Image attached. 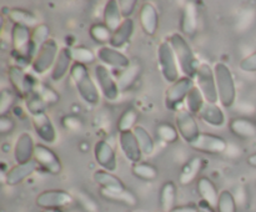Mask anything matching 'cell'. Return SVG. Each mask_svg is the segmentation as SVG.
I'll return each instance as SVG.
<instances>
[{
  "label": "cell",
  "mask_w": 256,
  "mask_h": 212,
  "mask_svg": "<svg viewBox=\"0 0 256 212\" xmlns=\"http://www.w3.org/2000/svg\"><path fill=\"white\" fill-rule=\"evenodd\" d=\"M169 42L172 45V50H174L178 64H179L182 74L185 76L190 77V79H194L196 76L198 70H199L202 62L199 61L196 55L194 54L189 42L186 41V39L180 32H174V34L170 35Z\"/></svg>",
  "instance_id": "6da1fadb"
},
{
  "label": "cell",
  "mask_w": 256,
  "mask_h": 212,
  "mask_svg": "<svg viewBox=\"0 0 256 212\" xmlns=\"http://www.w3.org/2000/svg\"><path fill=\"white\" fill-rule=\"evenodd\" d=\"M70 77L75 85L78 94L89 105H96L100 100V92L94 80L89 74L88 66L74 62L70 69Z\"/></svg>",
  "instance_id": "7a4b0ae2"
},
{
  "label": "cell",
  "mask_w": 256,
  "mask_h": 212,
  "mask_svg": "<svg viewBox=\"0 0 256 212\" xmlns=\"http://www.w3.org/2000/svg\"><path fill=\"white\" fill-rule=\"evenodd\" d=\"M214 74L220 104L224 107L234 106L236 100V87L230 67L224 62H216L214 66Z\"/></svg>",
  "instance_id": "3957f363"
},
{
  "label": "cell",
  "mask_w": 256,
  "mask_h": 212,
  "mask_svg": "<svg viewBox=\"0 0 256 212\" xmlns=\"http://www.w3.org/2000/svg\"><path fill=\"white\" fill-rule=\"evenodd\" d=\"M158 62L162 76L169 84L180 79L179 64L169 41H162L158 47Z\"/></svg>",
  "instance_id": "277c9868"
},
{
  "label": "cell",
  "mask_w": 256,
  "mask_h": 212,
  "mask_svg": "<svg viewBox=\"0 0 256 212\" xmlns=\"http://www.w3.org/2000/svg\"><path fill=\"white\" fill-rule=\"evenodd\" d=\"M194 86V80L188 76L180 77L178 81L170 84V86L165 91V105H166V109L176 112L182 110L180 106L186 100L188 95H189V92L192 91Z\"/></svg>",
  "instance_id": "5b68a950"
},
{
  "label": "cell",
  "mask_w": 256,
  "mask_h": 212,
  "mask_svg": "<svg viewBox=\"0 0 256 212\" xmlns=\"http://www.w3.org/2000/svg\"><path fill=\"white\" fill-rule=\"evenodd\" d=\"M59 45L56 40L50 37L46 42L42 46V49L38 51L36 56L34 57L32 62V69L35 74L42 75L49 71L50 67L54 66L56 57L59 55Z\"/></svg>",
  "instance_id": "8992f818"
},
{
  "label": "cell",
  "mask_w": 256,
  "mask_h": 212,
  "mask_svg": "<svg viewBox=\"0 0 256 212\" xmlns=\"http://www.w3.org/2000/svg\"><path fill=\"white\" fill-rule=\"evenodd\" d=\"M196 84L202 94L204 95L205 101L208 104H216L219 101V95H218L216 80H215L214 67L208 64L200 65L198 74L195 76Z\"/></svg>",
  "instance_id": "52a82bcc"
},
{
  "label": "cell",
  "mask_w": 256,
  "mask_h": 212,
  "mask_svg": "<svg viewBox=\"0 0 256 212\" xmlns=\"http://www.w3.org/2000/svg\"><path fill=\"white\" fill-rule=\"evenodd\" d=\"M94 75L102 96L106 100H109V101L116 100L120 94L119 86H118V80L114 79L112 71L108 69V66L102 64L96 65L94 69Z\"/></svg>",
  "instance_id": "ba28073f"
},
{
  "label": "cell",
  "mask_w": 256,
  "mask_h": 212,
  "mask_svg": "<svg viewBox=\"0 0 256 212\" xmlns=\"http://www.w3.org/2000/svg\"><path fill=\"white\" fill-rule=\"evenodd\" d=\"M175 125H176V129L179 131L180 136L189 145L192 144L198 139V136L202 134L194 115L188 111L186 109H182L176 112Z\"/></svg>",
  "instance_id": "9c48e42d"
},
{
  "label": "cell",
  "mask_w": 256,
  "mask_h": 212,
  "mask_svg": "<svg viewBox=\"0 0 256 212\" xmlns=\"http://www.w3.org/2000/svg\"><path fill=\"white\" fill-rule=\"evenodd\" d=\"M74 201V196L64 190H46L36 197V205L44 210H56L69 206Z\"/></svg>",
  "instance_id": "30bf717a"
},
{
  "label": "cell",
  "mask_w": 256,
  "mask_h": 212,
  "mask_svg": "<svg viewBox=\"0 0 256 212\" xmlns=\"http://www.w3.org/2000/svg\"><path fill=\"white\" fill-rule=\"evenodd\" d=\"M34 160L38 162L39 167L44 169L45 171L49 172V174L54 175V176L62 174V161H60V159L58 157V155L55 154L52 149L45 146V145L38 144L36 146H35Z\"/></svg>",
  "instance_id": "8fae6325"
},
{
  "label": "cell",
  "mask_w": 256,
  "mask_h": 212,
  "mask_svg": "<svg viewBox=\"0 0 256 212\" xmlns=\"http://www.w3.org/2000/svg\"><path fill=\"white\" fill-rule=\"evenodd\" d=\"M190 146L196 151L204 152V154L219 155L226 151L228 142L225 141V139L218 136V135L202 132L198 136V139L192 144H190Z\"/></svg>",
  "instance_id": "7c38bea8"
},
{
  "label": "cell",
  "mask_w": 256,
  "mask_h": 212,
  "mask_svg": "<svg viewBox=\"0 0 256 212\" xmlns=\"http://www.w3.org/2000/svg\"><path fill=\"white\" fill-rule=\"evenodd\" d=\"M8 77H9L10 84L14 87L15 91L19 95H22L24 99L34 91L36 81L32 79V75L25 74L22 67L16 66V65L10 66L8 69Z\"/></svg>",
  "instance_id": "4fadbf2b"
},
{
  "label": "cell",
  "mask_w": 256,
  "mask_h": 212,
  "mask_svg": "<svg viewBox=\"0 0 256 212\" xmlns=\"http://www.w3.org/2000/svg\"><path fill=\"white\" fill-rule=\"evenodd\" d=\"M94 157L96 164L102 170L114 172L116 170V154L112 145L105 140H99L94 146Z\"/></svg>",
  "instance_id": "5bb4252c"
},
{
  "label": "cell",
  "mask_w": 256,
  "mask_h": 212,
  "mask_svg": "<svg viewBox=\"0 0 256 212\" xmlns=\"http://www.w3.org/2000/svg\"><path fill=\"white\" fill-rule=\"evenodd\" d=\"M30 39H32V30H30V27L22 26V25H12V31H10V40H12L14 55H20V56L29 59L28 50H29Z\"/></svg>",
  "instance_id": "9a60e30c"
},
{
  "label": "cell",
  "mask_w": 256,
  "mask_h": 212,
  "mask_svg": "<svg viewBox=\"0 0 256 212\" xmlns=\"http://www.w3.org/2000/svg\"><path fill=\"white\" fill-rule=\"evenodd\" d=\"M34 140L29 132H22L19 135L14 145V160L16 164H28L34 160L35 152Z\"/></svg>",
  "instance_id": "2e32d148"
},
{
  "label": "cell",
  "mask_w": 256,
  "mask_h": 212,
  "mask_svg": "<svg viewBox=\"0 0 256 212\" xmlns=\"http://www.w3.org/2000/svg\"><path fill=\"white\" fill-rule=\"evenodd\" d=\"M96 57L100 60L102 65L105 66H112L115 69H126L132 62L129 57L125 54H122L120 50L114 49L112 46H102L98 49Z\"/></svg>",
  "instance_id": "e0dca14e"
},
{
  "label": "cell",
  "mask_w": 256,
  "mask_h": 212,
  "mask_svg": "<svg viewBox=\"0 0 256 212\" xmlns=\"http://www.w3.org/2000/svg\"><path fill=\"white\" fill-rule=\"evenodd\" d=\"M32 127H34V131L36 132L40 140H42L46 144L55 142V140H56V130H55L54 125H52V120L48 116L46 112L32 115Z\"/></svg>",
  "instance_id": "ac0fdd59"
},
{
  "label": "cell",
  "mask_w": 256,
  "mask_h": 212,
  "mask_svg": "<svg viewBox=\"0 0 256 212\" xmlns=\"http://www.w3.org/2000/svg\"><path fill=\"white\" fill-rule=\"evenodd\" d=\"M139 21L142 31L146 35L154 36L159 29V12L152 2H144L140 7Z\"/></svg>",
  "instance_id": "d6986e66"
},
{
  "label": "cell",
  "mask_w": 256,
  "mask_h": 212,
  "mask_svg": "<svg viewBox=\"0 0 256 212\" xmlns=\"http://www.w3.org/2000/svg\"><path fill=\"white\" fill-rule=\"evenodd\" d=\"M119 145L122 154L125 155V157H126L132 164H138V162L142 161V157L144 154H142V149H140L139 142H138L134 132H120Z\"/></svg>",
  "instance_id": "ffe728a7"
},
{
  "label": "cell",
  "mask_w": 256,
  "mask_h": 212,
  "mask_svg": "<svg viewBox=\"0 0 256 212\" xmlns=\"http://www.w3.org/2000/svg\"><path fill=\"white\" fill-rule=\"evenodd\" d=\"M38 167H39V165H38V162L35 160H32L28 164H16L14 167L8 170L4 181L9 186H16V185L22 184L24 180H26L28 177L32 176L36 171Z\"/></svg>",
  "instance_id": "44dd1931"
},
{
  "label": "cell",
  "mask_w": 256,
  "mask_h": 212,
  "mask_svg": "<svg viewBox=\"0 0 256 212\" xmlns=\"http://www.w3.org/2000/svg\"><path fill=\"white\" fill-rule=\"evenodd\" d=\"M2 14L12 22V25H22V26L32 27L39 25L38 17L28 10L19 7H2Z\"/></svg>",
  "instance_id": "7402d4cb"
},
{
  "label": "cell",
  "mask_w": 256,
  "mask_h": 212,
  "mask_svg": "<svg viewBox=\"0 0 256 212\" xmlns=\"http://www.w3.org/2000/svg\"><path fill=\"white\" fill-rule=\"evenodd\" d=\"M132 34H134V20L132 17L129 19H124L119 27L112 32V40L109 42V46L114 47V49H122L124 47L128 42L132 39Z\"/></svg>",
  "instance_id": "603a6c76"
},
{
  "label": "cell",
  "mask_w": 256,
  "mask_h": 212,
  "mask_svg": "<svg viewBox=\"0 0 256 212\" xmlns=\"http://www.w3.org/2000/svg\"><path fill=\"white\" fill-rule=\"evenodd\" d=\"M50 39V29L46 24H39L32 30V39H30L29 50H28V56L29 59L34 60L38 51L42 49V45Z\"/></svg>",
  "instance_id": "cb8c5ba5"
},
{
  "label": "cell",
  "mask_w": 256,
  "mask_h": 212,
  "mask_svg": "<svg viewBox=\"0 0 256 212\" xmlns=\"http://www.w3.org/2000/svg\"><path fill=\"white\" fill-rule=\"evenodd\" d=\"M72 57L70 54L69 47H62L59 51V55L56 57V61H55L54 66L52 70V81H60V80L64 79L65 75L68 74L70 69L72 66Z\"/></svg>",
  "instance_id": "d4e9b609"
},
{
  "label": "cell",
  "mask_w": 256,
  "mask_h": 212,
  "mask_svg": "<svg viewBox=\"0 0 256 212\" xmlns=\"http://www.w3.org/2000/svg\"><path fill=\"white\" fill-rule=\"evenodd\" d=\"M229 130L239 139H252L256 136V122L246 117H235L230 121Z\"/></svg>",
  "instance_id": "484cf974"
},
{
  "label": "cell",
  "mask_w": 256,
  "mask_h": 212,
  "mask_svg": "<svg viewBox=\"0 0 256 212\" xmlns=\"http://www.w3.org/2000/svg\"><path fill=\"white\" fill-rule=\"evenodd\" d=\"M182 34L192 36L198 29V10L194 2H186L182 10V19H180Z\"/></svg>",
  "instance_id": "4316f807"
},
{
  "label": "cell",
  "mask_w": 256,
  "mask_h": 212,
  "mask_svg": "<svg viewBox=\"0 0 256 212\" xmlns=\"http://www.w3.org/2000/svg\"><path fill=\"white\" fill-rule=\"evenodd\" d=\"M198 192L202 196V201L212 206V209H216L218 201H219L220 192L218 191L216 186L209 177H200L198 180Z\"/></svg>",
  "instance_id": "83f0119b"
},
{
  "label": "cell",
  "mask_w": 256,
  "mask_h": 212,
  "mask_svg": "<svg viewBox=\"0 0 256 212\" xmlns=\"http://www.w3.org/2000/svg\"><path fill=\"white\" fill-rule=\"evenodd\" d=\"M102 19H104V24L112 32L122 25V22L124 21V17H122L119 7V2L116 0H109V1H106V4L104 6V11H102Z\"/></svg>",
  "instance_id": "f1b7e54d"
},
{
  "label": "cell",
  "mask_w": 256,
  "mask_h": 212,
  "mask_svg": "<svg viewBox=\"0 0 256 212\" xmlns=\"http://www.w3.org/2000/svg\"><path fill=\"white\" fill-rule=\"evenodd\" d=\"M92 180H94L95 184H98L100 186V189L104 190H125V185L122 180L118 176H115L112 172L106 171V170H98L92 175Z\"/></svg>",
  "instance_id": "f546056e"
},
{
  "label": "cell",
  "mask_w": 256,
  "mask_h": 212,
  "mask_svg": "<svg viewBox=\"0 0 256 212\" xmlns=\"http://www.w3.org/2000/svg\"><path fill=\"white\" fill-rule=\"evenodd\" d=\"M199 117L205 122L214 127H222L225 124V114L222 107L216 104H205L204 109L200 111Z\"/></svg>",
  "instance_id": "4dcf8cb0"
},
{
  "label": "cell",
  "mask_w": 256,
  "mask_h": 212,
  "mask_svg": "<svg viewBox=\"0 0 256 212\" xmlns=\"http://www.w3.org/2000/svg\"><path fill=\"white\" fill-rule=\"evenodd\" d=\"M202 169V159L199 156H195L190 159L184 166L182 167L180 171V184L186 186V185L192 184L195 179L198 177L199 172Z\"/></svg>",
  "instance_id": "1f68e13d"
},
{
  "label": "cell",
  "mask_w": 256,
  "mask_h": 212,
  "mask_svg": "<svg viewBox=\"0 0 256 212\" xmlns=\"http://www.w3.org/2000/svg\"><path fill=\"white\" fill-rule=\"evenodd\" d=\"M140 72H142V66L138 62H132L126 69L122 70L118 79V86H119L120 92L128 91L138 80Z\"/></svg>",
  "instance_id": "d6a6232c"
},
{
  "label": "cell",
  "mask_w": 256,
  "mask_h": 212,
  "mask_svg": "<svg viewBox=\"0 0 256 212\" xmlns=\"http://www.w3.org/2000/svg\"><path fill=\"white\" fill-rule=\"evenodd\" d=\"M100 195L104 199L109 200V201L118 202V204H124L126 206H135L138 204V199L132 192L125 190H104L100 189Z\"/></svg>",
  "instance_id": "836d02e7"
},
{
  "label": "cell",
  "mask_w": 256,
  "mask_h": 212,
  "mask_svg": "<svg viewBox=\"0 0 256 212\" xmlns=\"http://www.w3.org/2000/svg\"><path fill=\"white\" fill-rule=\"evenodd\" d=\"M175 200H176V186L172 181H166L162 186L159 194V202L162 211H172L175 207Z\"/></svg>",
  "instance_id": "e575fe53"
},
{
  "label": "cell",
  "mask_w": 256,
  "mask_h": 212,
  "mask_svg": "<svg viewBox=\"0 0 256 212\" xmlns=\"http://www.w3.org/2000/svg\"><path fill=\"white\" fill-rule=\"evenodd\" d=\"M138 120H139L138 110L132 106L126 107L118 120V130H119V132L132 131L138 126Z\"/></svg>",
  "instance_id": "d590c367"
},
{
  "label": "cell",
  "mask_w": 256,
  "mask_h": 212,
  "mask_svg": "<svg viewBox=\"0 0 256 212\" xmlns=\"http://www.w3.org/2000/svg\"><path fill=\"white\" fill-rule=\"evenodd\" d=\"M132 132H134L135 137H136L138 142H139V146L140 149H142V154L146 155V156H150L155 150V142L154 139L152 137V135L149 134V131H148L144 126L138 125V126L132 130Z\"/></svg>",
  "instance_id": "8d00e7d4"
},
{
  "label": "cell",
  "mask_w": 256,
  "mask_h": 212,
  "mask_svg": "<svg viewBox=\"0 0 256 212\" xmlns=\"http://www.w3.org/2000/svg\"><path fill=\"white\" fill-rule=\"evenodd\" d=\"M70 54H72V61L78 64H82L85 66L94 64L96 59V54H94L92 49L84 46V45H76V46H69Z\"/></svg>",
  "instance_id": "74e56055"
},
{
  "label": "cell",
  "mask_w": 256,
  "mask_h": 212,
  "mask_svg": "<svg viewBox=\"0 0 256 212\" xmlns=\"http://www.w3.org/2000/svg\"><path fill=\"white\" fill-rule=\"evenodd\" d=\"M185 101H186V110L192 115H199L206 104L204 95L202 94L198 86L192 87Z\"/></svg>",
  "instance_id": "f35d334b"
},
{
  "label": "cell",
  "mask_w": 256,
  "mask_h": 212,
  "mask_svg": "<svg viewBox=\"0 0 256 212\" xmlns=\"http://www.w3.org/2000/svg\"><path fill=\"white\" fill-rule=\"evenodd\" d=\"M132 172L135 177L144 181H152L158 177V169L154 165L149 164V162H138V164H132Z\"/></svg>",
  "instance_id": "ab89813d"
},
{
  "label": "cell",
  "mask_w": 256,
  "mask_h": 212,
  "mask_svg": "<svg viewBox=\"0 0 256 212\" xmlns=\"http://www.w3.org/2000/svg\"><path fill=\"white\" fill-rule=\"evenodd\" d=\"M32 92L36 94L46 106H52V105L59 102V99H60L59 94H58L52 87H50L49 85L44 84V82H36V85H35L34 87V91Z\"/></svg>",
  "instance_id": "60d3db41"
},
{
  "label": "cell",
  "mask_w": 256,
  "mask_h": 212,
  "mask_svg": "<svg viewBox=\"0 0 256 212\" xmlns=\"http://www.w3.org/2000/svg\"><path fill=\"white\" fill-rule=\"evenodd\" d=\"M89 34L92 39L98 44H108L112 36V31L104 24V22H95L90 26Z\"/></svg>",
  "instance_id": "b9f144b4"
},
{
  "label": "cell",
  "mask_w": 256,
  "mask_h": 212,
  "mask_svg": "<svg viewBox=\"0 0 256 212\" xmlns=\"http://www.w3.org/2000/svg\"><path fill=\"white\" fill-rule=\"evenodd\" d=\"M238 204L235 196L229 190H222L219 195L216 212H236Z\"/></svg>",
  "instance_id": "7bdbcfd3"
},
{
  "label": "cell",
  "mask_w": 256,
  "mask_h": 212,
  "mask_svg": "<svg viewBox=\"0 0 256 212\" xmlns=\"http://www.w3.org/2000/svg\"><path fill=\"white\" fill-rule=\"evenodd\" d=\"M156 134L159 136L160 140H162L166 144H172V142H176L179 140V131H178L176 126H172V124H160L156 129Z\"/></svg>",
  "instance_id": "ee69618b"
},
{
  "label": "cell",
  "mask_w": 256,
  "mask_h": 212,
  "mask_svg": "<svg viewBox=\"0 0 256 212\" xmlns=\"http://www.w3.org/2000/svg\"><path fill=\"white\" fill-rule=\"evenodd\" d=\"M25 106H26V110L29 111V114L32 115H38L42 114V112H45L46 110V105L42 102V100L36 94L32 92L30 95H28L25 97Z\"/></svg>",
  "instance_id": "f6af8a7d"
},
{
  "label": "cell",
  "mask_w": 256,
  "mask_h": 212,
  "mask_svg": "<svg viewBox=\"0 0 256 212\" xmlns=\"http://www.w3.org/2000/svg\"><path fill=\"white\" fill-rule=\"evenodd\" d=\"M15 96L10 90L2 89L0 92V116H5L14 105Z\"/></svg>",
  "instance_id": "bcb514c9"
},
{
  "label": "cell",
  "mask_w": 256,
  "mask_h": 212,
  "mask_svg": "<svg viewBox=\"0 0 256 212\" xmlns=\"http://www.w3.org/2000/svg\"><path fill=\"white\" fill-rule=\"evenodd\" d=\"M74 197L78 200L80 206H82L86 212H99V207H98L96 202H95L89 195L85 194V192H76V194L74 195Z\"/></svg>",
  "instance_id": "7dc6e473"
},
{
  "label": "cell",
  "mask_w": 256,
  "mask_h": 212,
  "mask_svg": "<svg viewBox=\"0 0 256 212\" xmlns=\"http://www.w3.org/2000/svg\"><path fill=\"white\" fill-rule=\"evenodd\" d=\"M62 126L68 130H79L82 129V121L76 116V115H66V116L62 117Z\"/></svg>",
  "instance_id": "c3c4849f"
},
{
  "label": "cell",
  "mask_w": 256,
  "mask_h": 212,
  "mask_svg": "<svg viewBox=\"0 0 256 212\" xmlns=\"http://www.w3.org/2000/svg\"><path fill=\"white\" fill-rule=\"evenodd\" d=\"M118 2H119V7L122 17L124 19H129L132 15V12H134L135 7H136V1L135 0H120Z\"/></svg>",
  "instance_id": "681fc988"
},
{
  "label": "cell",
  "mask_w": 256,
  "mask_h": 212,
  "mask_svg": "<svg viewBox=\"0 0 256 212\" xmlns=\"http://www.w3.org/2000/svg\"><path fill=\"white\" fill-rule=\"evenodd\" d=\"M240 69L246 72H256V51L245 56L240 61Z\"/></svg>",
  "instance_id": "f907efd6"
},
{
  "label": "cell",
  "mask_w": 256,
  "mask_h": 212,
  "mask_svg": "<svg viewBox=\"0 0 256 212\" xmlns=\"http://www.w3.org/2000/svg\"><path fill=\"white\" fill-rule=\"evenodd\" d=\"M14 121L10 116L5 115V116H0V134L5 135V134H9L10 131L14 130Z\"/></svg>",
  "instance_id": "816d5d0a"
},
{
  "label": "cell",
  "mask_w": 256,
  "mask_h": 212,
  "mask_svg": "<svg viewBox=\"0 0 256 212\" xmlns=\"http://www.w3.org/2000/svg\"><path fill=\"white\" fill-rule=\"evenodd\" d=\"M170 212H199V207L195 205H184V206H175Z\"/></svg>",
  "instance_id": "f5cc1de1"
},
{
  "label": "cell",
  "mask_w": 256,
  "mask_h": 212,
  "mask_svg": "<svg viewBox=\"0 0 256 212\" xmlns=\"http://www.w3.org/2000/svg\"><path fill=\"white\" fill-rule=\"evenodd\" d=\"M199 212H215V209H212V206H209L208 204H205L204 201H202L199 204Z\"/></svg>",
  "instance_id": "db71d44e"
},
{
  "label": "cell",
  "mask_w": 256,
  "mask_h": 212,
  "mask_svg": "<svg viewBox=\"0 0 256 212\" xmlns=\"http://www.w3.org/2000/svg\"><path fill=\"white\" fill-rule=\"evenodd\" d=\"M246 161H248V164L250 165V166L254 167V169H256V152H255V154L250 155V156L248 157Z\"/></svg>",
  "instance_id": "11a10c76"
},
{
  "label": "cell",
  "mask_w": 256,
  "mask_h": 212,
  "mask_svg": "<svg viewBox=\"0 0 256 212\" xmlns=\"http://www.w3.org/2000/svg\"><path fill=\"white\" fill-rule=\"evenodd\" d=\"M44 212H62V210L56 209V210H44Z\"/></svg>",
  "instance_id": "9f6ffc18"
},
{
  "label": "cell",
  "mask_w": 256,
  "mask_h": 212,
  "mask_svg": "<svg viewBox=\"0 0 256 212\" xmlns=\"http://www.w3.org/2000/svg\"><path fill=\"white\" fill-rule=\"evenodd\" d=\"M158 212H165V211H162H162H158Z\"/></svg>",
  "instance_id": "6f0895ef"
},
{
  "label": "cell",
  "mask_w": 256,
  "mask_h": 212,
  "mask_svg": "<svg viewBox=\"0 0 256 212\" xmlns=\"http://www.w3.org/2000/svg\"><path fill=\"white\" fill-rule=\"evenodd\" d=\"M255 122H256V114H255Z\"/></svg>",
  "instance_id": "680465c9"
}]
</instances>
